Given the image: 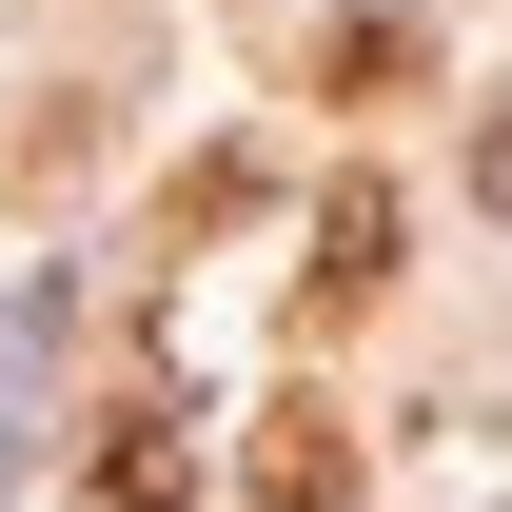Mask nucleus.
I'll list each match as a JSON object with an SVG mask.
<instances>
[{
    "label": "nucleus",
    "mask_w": 512,
    "mask_h": 512,
    "mask_svg": "<svg viewBox=\"0 0 512 512\" xmlns=\"http://www.w3.org/2000/svg\"><path fill=\"white\" fill-rule=\"evenodd\" d=\"M394 237H414V217H394V178H335V197H316V316H355V296H375Z\"/></svg>",
    "instance_id": "1"
},
{
    "label": "nucleus",
    "mask_w": 512,
    "mask_h": 512,
    "mask_svg": "<svg viewBox=\"0 0 512 512\" xmlns=\"http://www.w3.org/2000/svg\"><path fill=\"white\" fill-rule=\"evenodd\" d=\"M316 79H335V99H394V79H414V20H335Z\"/></svg>",
    "instance_id": "2"
},
{
    "label": "nucleus",
    "mask_w": 512,
    "mask_h": 512,
    "mask_svg": "<svg viewBox=\"0 0 512 512\" xmlns=\"http://www.w3.org/2000/svg\"><path fill=\"white\" fill-rule=\"evenodd\" d=\"M256 493H355V453H335V414H276V453H256Z\"/></svg>",
    "instance_id": "3"
},
{
    "label": "nucleus",
    "mask_w": 512,
    "mask_h": 512,
    "mask_svg": "<svg viewBox=\"0 0 512 512\" xmlns=\"http://www.w3.org/2000/svg\"><path fill=\"white\" fill-rule=\"evenodd\" d=\"M473 197H493V217H512V119H493V138H473Z\"/></svg>",
    "instance_id": "4"
},
{
    "label": "nucleus",
    "mask_w": 512,
    "mask_h": 512,
    "mask_svg": "<svg viewBox=\"0 0 512 512\" xmlns=\"http://www.w3.org/2000/svg\"><path fill=\"white\" fill-rule=\"evenodd\" d=\"M0 473H20V414H0Z\"/></svg>",
    "instance_id": "5"
}]
</instances>
